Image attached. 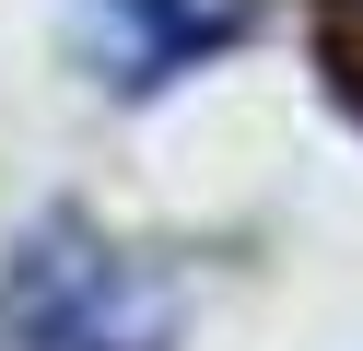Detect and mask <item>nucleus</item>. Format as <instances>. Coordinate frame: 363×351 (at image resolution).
<instances>
[{"label":"nucleus","instance_id":"f257e3e1","mask_svg":"<svg viewBox=\"0 0 363 351\" xmlns=\"http://www.w3.org/2000/svg\"><path fill=\"white\" fill-rule=\"evenodd\" d=\"M12 340L24 351H164V293L118 246L48 223L12 257Z\"/></svg>","mask_w":363,"mask_h":351},{"label":"nucleus","instance_id":"f03ea898","mask_svg":"<svg viewBox=\"0 0 363 351\" xmlns=\"http://www.w3.org/2000/svg\"><path fill=\"white\" fill-rule=\"evenodd\" d=\"M258 23V0H71V47L106 94H164Z\"/></svg>","mask_w":363,"mask_h":351}]
</instances>
